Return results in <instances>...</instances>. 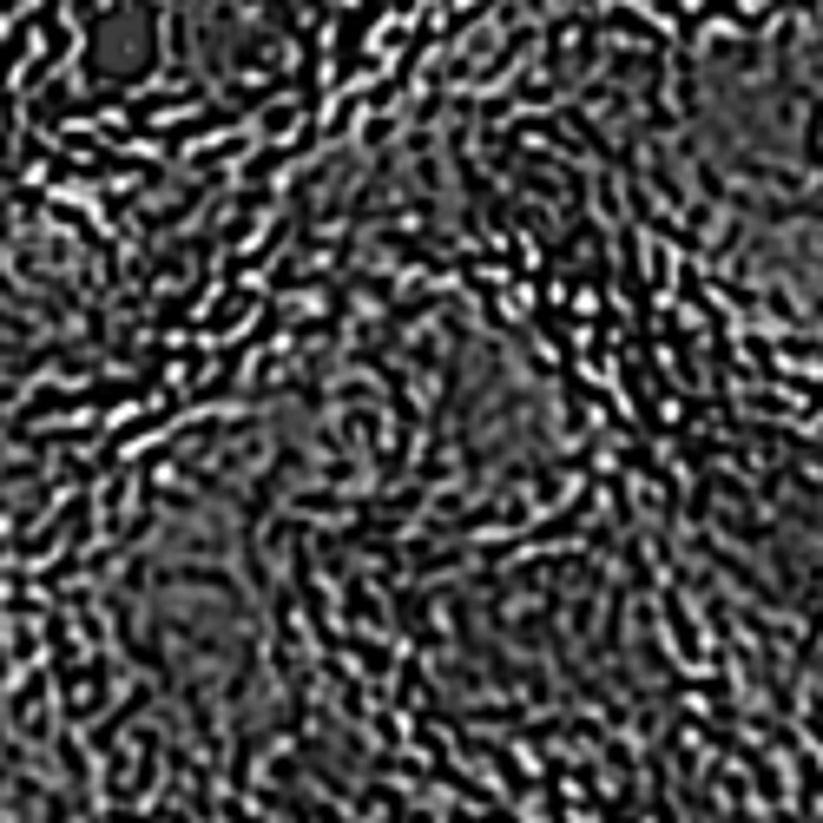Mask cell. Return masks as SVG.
I'll return each instance as SVG.
<instances>
[{
  "instance_id": "cell-1",
  "label": "cell",
  "mask_w": 823,
  "mask_h": 823,
  "mask_svg": "<svg viewBox=\"0 0 823 823\" xmlns=\"http://www.w3.org/2000/svg\"><path fill=\"white\" fill-rule=\"evenodd\" d=\"M257 303H264V297H257V290H231V303H218V310H205V317L191 323V336H224V330H238V323L251 317Z\"/></svg>"
}]
</instances>
